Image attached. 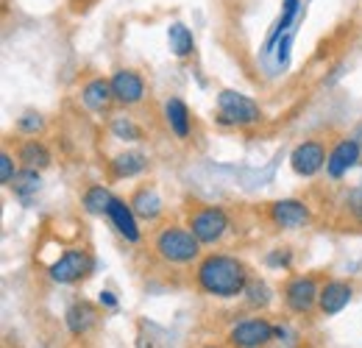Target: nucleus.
Instances as JSON below:
<instances>
[{
  "instance_id": "nucleus-20",
  "label": "nucleus",
  "mask_w": 362,
  "mask_h": 348,
  "mask_svg": "<svg viewBox=\"0 0 362 348\" xmlns=\"http://www.w3.org/2000/svg\"><path fill=\"white\" fill-rule=\"evenodd\" d=\"M112 201H115V195H112L109 187H103V184H90V187L81 192V207H84L90 215H95V218H106Z\"/></svg>"
},
{
  "instance_id": "nucleus-2",
  "label": "nucleus",
  "mask_w": 362,
  "mask_h": 348,
  "mask_svg": "<svg viewBox=\"0 0 362 348\" xmlns=\"http://www.w3.org/2000/svg\"><path fill=\"white\" fill-rule=\"evenodd\" d=\"M153 257L165 265H195L201 260V240L179 223H165L156 228L153 240H151Z\"/></svg>"
},
{
  "instance_id": "nucleus-19",
  "label": "nucleus",
  "mask_w": 362,
  "mask_h": 348,
  "mask_svg": "<svg viewBox=\"0 0 362 348\" xmlns=\"http://www.w3.org/2000/svg\"><path fill=\"white\" fill-rule=\"evenodd\" d=\"M98 309L90 301H76V304L67 306V315H64V323L70 329V335H87L98 326Z\"/></svg>"
},
{
  "instance_id": "nucleus-30",
  "label": "nucleus",
  "mask_w": 362,
  "mask_h": 348,
  "mask_svg": "<svg viewBox=\"0 0 362 348\" xmlns=\"http://www.w3.org/2000/svg\"><path fill=\"white\" fill-rule=\"evenodd\" d=\"M98 301H100V306H106V309H115V306H117V298H115V293H109V290H103V293L98 296Z\"/></svg>"
},
{
  "instance_id": "nucleus-18",
  "label": "nucleus",
  "mask_w": 362,
  "mask_h": 348,
  "mask_svg": "<svg viewBox=\"0 0 362 348\" xmlns=\"http://www.w3.org/2000/svg\"><path fill=\"white\" fill-rule=\"evenodd\" d=\"M17 159L23 168H31V170H45L53 165V153L42 139L37 137H25L20 145H17Z\"/></svg>"
},
{
  "instance_id": "nucleus-1",
  "label": "nucleus",
  "mask_w": 362,
  "mask_h": 348,
  "mask_svg": "<svg viewBox=\"0 0 362 348\" xmlns=\"http://www.w3.org/2000/svg\"><path fill=\"white\" fill-rule=\"evenodd\" d=\"M254 273H251V265L234 254H221V251H212L206 257L195 262V290L209 296V298H240L245 296L248 284H251Z\"/></svg>"
},
{
  "instance_id": "nucleus-27",
  "label": "nucleus",
  "mask_w": 362,
  "mask_h": 348,
  "mask_svg": "<svg viewBox=\"0 0 362 348\" xmlns=\"http://www.w3.org/2000/svg\"><path fill=\"white\" fill-rule=\"evenodd\" d=\"M42 126H45V120H42V115H37V112H25V115L17 120V131L25 134V137H34Z\"/></svg>"
},
{
  "instance_id": "nucleus-4",
  "label": "nucleus",
  "mask_w": 362,
  "mask_h": 348,
  "mask_svg": "<svg viewBox=\"0 0 362 348\" xmlns=\"http://www.w3.org/2000/svg\"><path fill=\"white\" fill-rule=\"evenodd\" d=\"M262 109L254 98L237 92V89H221L218 92V123L231 129H248L262 123Z\"/></svg>"
},
{
  "instance_id": "nucleus-25",
  "label": "nucleus",
  "mask_w": 362,
  "mask_h": 348,
  "mask_svg": "<svg viewBox=\"0 0 362 348\" xmlns=\"http://www.w3.org/2000/svg\"><path fill=\"white\" fill-rule=\"evenodd\" d=\"M23 170V165H20V159L17 156H11V151H0V184L3 187H11V181L17 178V173Z\"/></svg>"
},
{
  "instance_id": "nucleus-11",
  "label": "nucleus",
  "mask_w": 362,
  "mask_h": 348,
  "mask_svg": "<svg viewBox=\"0 0 362 348\" xmlns=\"http://www.w3.org/2000/svg\"><path fill=\"white\" fill-rule=\"evenodd\" d=\"M360 156H362V148L354 137H343V139H337V142L329 148L326 175H329L332 181H340L351 168L360 165Z\"/></svg>"
},
{
  "instance_id": "nucleus-17",
  "label": "nucleus",
  "mask_w": 362,
  "mask_h": 348,
  "mask_svg": "<svg viewBox=\"0 0 362 348\" xmlns=\"http://www.w3.org/2000/svg\"><path fill=\"white\" fill-rule=\"evenodd\" d=\"M129 204H132V209L136 212V218L145 220V223H153V220L162 218V198H159V192L151 184H139L134 192H132Z\"/></svg>"
},
{
  "instance_id": "nucleus-16",
  "label": "nucleus",
  "mask_w": 362,
  "mask_h": 348,
  "mask_svg": "<svg viewBox=\"0 0 362 348\" xmlns=\"http://www.w3.org/2000/svg\"><path fill=\"white\" fill-rule=\"evenodd\" d=\"M162 115H165V123H168V129H170V134L176 139H181V142L189 139V134H192V117H189V106L181 98H168L165 106H162Z\"/></svg>"
},
{
  "instance_id": "nucleus-14",
  "label": "nucleus",
  "mask_w": 362,
  "mask_h": 348,
  "mask_svg": "<svg viewBox=\"0 0 362 348\" xmlns=\"http://www.w3.org/2000/svg\"><path fill=\"white\" fill-rule=\"evenodd\" d=\"M106 220L115 226V231L126 240V243H139L142 240V231H139V218H136V212L132 209V204L126 201V198H117L115 195V201H112V207H109V212H106Z\"/></svg>"
},
{
  "instance_id": "nucleus-28",
  "label": "nucleus",
  "mask_w": 362,
  "mask_h": 348,
  "mask_svg": "<svg viewBox=\"0 0 362 348\" xmlns=\"http://www.w3.org/2000/svg\"><path fill=\"white\" fill-rule=\"evenodd\" d=\"M346 207H349V215H351V220L362 226V184H360V187H354V190L349 192Z\"/></svg>"
},
{
  "instance_id": "nucleus-5",
  "label": "nucleus",
  "mask_w": 362,
  "mask_h": 348,
  "mask_svg": "<svg viewBox=\"0 0 362 348\" xmlns=\"http://www.w3.org/2000/svg\"><path fill=\"white\" fill-rule=\"evenodd\" d=\"M320 284H323V279L317 273H293V276H287V282L281 284L284 306L293 315H310L313 309H317Z\"/></svg>"
},
{
  "instance_id": "nucleus-31",
  "label": "nucleus",
  "mask_w": 362,
  "mask_h": 348,
  "mask_svg": "<svg viewBox=\"0 0 362 348\" xmlns=\"http://www.w3.org/2000/svg\"><path fill=\"white\" fill-rule=\"evenodd\" d=\"M198 348H223V346H218V343H204V346H198Z\"/></svg>"
},
{
  "instance_id": "nucleus-9",
  "label": "nucleus",
  "mask_w": 362,
  "mask_h": 348,
  "mask_svg": "<svg viewBox=\"0 0 362 348\" xmlns=\"http://www.w3.org/2000/svg\"><path fill=\"white\" fill-rule=\"evenodd\" d=\"M326 159H329V145L323 139H304L293 148L290 153V168L293 173L301 175V178H315L317 173L326 170Z\"/></svg>"
},
{
  "instance_id": "nucleus-23",
  "label": "nucleus",
  "mask_w": 362,
  "mask_h": 348,
  "mask_svg": "<svg viewBox=\"0 0 362 348\" xmlns=\"http://www.w3.org/2000/svg\"><path fill=\"white\" fill-rule=\"evenodd\" d=\"M40 173L42 170H31V168H23L20 173H17V178L11 181V192L17 195V198H31L37 190H40V184H42V178H40Z\"/></svg>"
},
{
  "instance_id": "nucleus-29",
  "label": "nucleus",
  "mask_w": 362,
  "mask_h": 348,
  "mask_svg": "<svg viewBox=\"0 0 362 348\" xmlns=\"http://www.w3.org/2000/svg\"><path fill=\"white\" fill-rule=\"evenodd\" d=\"M268 262H271L273 267H276V265H281L284 270H290V257H287V254H281V251H276V254H271V257H268Z\"/></svg>"
},
{
  "instance_id": "nucleus-6",
  "label": "nucleus",
  "mask_w": 362,
  "mask_h": 348,
  "mask_svg": "<svg viewBox=\"0 0 362 348\" xmlns=\"http://www.w3.org/2000/svg\"><path fill=\"white\" fill-rule=\"evenodd\" d=\"M95 267V260L87 248H67L53 262H47V276L56 284H78L84 282Z\"/></svg>"
},
{
  "instance_id": "nucleus-13",
  "label": "nucleus",
  "mask_w": 362,
  "mask_h": 348,
  "mask_svg": "<svg viewBox=\"0 0 362 348\" xmlns=\"http://www.w3.org/2000/svg\"><path fill=\"white\" fill-rule=\"evenodd\" d=\"M78 98H81V106H84L87 112H92V115H106V112L112 109V103H115L112 81L103 79V76H92V79H87V81L81 84Z\"/></svg>"
},
{
  "instance_id": "nucleus-7",
  "label": "nucleus",
  "mask_w": 362,
  "mask_h": 348,
  "mask_svg": "<svg viewBox=\"0 0 362 348\" xmlns=\"http://www.w3.org/2000/svg\"><path fill=\"white\" fill-rule=\"evenodd\" d=\"M273 337H279V326H273L268 318H243L237 320L226 335L228 348H268Z\"/></svg>"
},
{
  "instance_id": "nucleus-24",
  "label": "nucleus",
  "mask_w": 362,
  "mask_h": 348,
  "mask_svg": "<svg viewBox=\"0 0 362 348\" xmlns=\"http://www.w3.org/2000/svg\"><path fill=\"white\" fill-rule=\"evenodd\" d=\"M296 14H298V0H284V11H281V17H279V25L273 28V34L268 37V42H265V50H273V47H276L279 37L287 34V28L293 25Z\"/></svg>"
},
{
  "instance_id": "nucleus-22",
  "label": "nucleus",
  "mask_w": 362,
  "mask_h": 348,
  "mask_svg": "<svg viewBox=\"0 0 362 348\" xmlns=\"http://www.w3.org/2000/svg\"><path fill=\"white\" fill-rule=\"evenodd\" d=\"M109 134L117 137V139H123V142H139V139L148 137L145 129L136 123L134 117H129V115H117V117H112V120H109Z\"/></svg>"
},
{
  "instance_id": "nucleus-26",
  "label": "nucleus",
  "mask_w": 362,
  "mask_h": 348,
  "mask_svg": "<svg viewBox=\"0 0 362 348\" xmlns=\"http://www.w3.org/2000/svg\"><path fill=\"white\" fill-rule=\"evenodd\" d=\"M245 298H248L251 306H268L271 304V290H268V284L262 279H251V284L245 290Z\"/></svg>"
},
{
  "instance_id": "nucleus-12",
  "label": "nucleus",
  "mask_w": 362,
  "mask_h": 348,
  "mask_svg": "<svg viewBox=\"0 0 362 348\" xmlns=\"http://www.w3.org/2000/svg\"><path fill=\"white\" fill-rule=\"evenodd\" d=\"M354 298V284L349 279H323L320 296H317V312L323 318H332L343 312Z\"/></svg>"
},
{
  "instance_id": "nucleus-21",
  "label": "nucleus",
  "mask_w": 362,
  "mask_h": 348,
  "mask_svg": "<svg viewBox=\"0 0 362 348\" xmlns=\"http://www.w3.org/2000/svg\"><path fill=\"white\" fill-rule=\"evenodd\" d=\"M168 42H170V53L179 56V59H187V56L195 53V37H192V31L184 23H170Z\"/></svg>"
},
{
  "instance_id": "nucleus-8",
  "label": "nucleus",
  "mask_w": 362,
  "mask_h": 348,
  "mask_svg": "<svg viewBox=\"0 0 362 348\" xmlns=\"http://www.w3.org/2000/svg\"><path fill=\"white\" fill-rule=\"evenodd\" d=\"M265 215H268V223H273V228H279V231H296V228H307L313 223V209L298 198L271 201Z\"/></svg>"
},
{
  "instance_id": "nucleus-32",
  "label": "nucleus",
  "mask_w": 362,
  "mask_h": 348,
  "mask_svg": "<svg viewBox=\"0 0 362 348\" xmlns=\"http://www.w3.org/2000/svg\"><path fill=\"white\" fill-rule=\"evenodd\" d=\"M304 348H310V346H304Z\"/></svg>"
},
{
  "instance_id": "nucleus-3",
  "label": "nucleus",
  "mask_w": 362,
  "mask_h": 348,
  "mask_svg": "<svg viewBox=\"0 0 362 348\" xmlns=\"http://www.w3.org/2000/svg\"><path fill=\"white\" fill-rule=\"evenodd\" d=\"M187 228L201 240V245H215L226 237L231 218L223 207L215 204H189L187 209Z\"/></svg>"
},
{
  "instance_id": "nucleus-10",
  "label": "nucleus",
  "mask_w": 362,
  "mask_h": 348,
  "mask_svg": "<svg viewBox=\"0 0 362 348\" xmlns=\"http://www.w3.org/2000/svg\"><path fill=\"white\" fill-rule=\"evenodd\" d=\"M112 81V92H115V103L129 109V106H139L148 95V84L142 79V73H136L132 67H120L109 76Z\"/></svg>"
},
{
  "instance_id": "nucleus-15",
  "label": "nucleus",
  "mask_w": 362,
  "mask_h": 348,
  "mask_svg": "<svg viewBox=\"0 0 362 348\" xmlns=\"http://www.w3.org/2000/svg\"><path fill=\"white\" fill-rule=\"evenodd\" d=\"M148 168H151V162H148V156H145L142 151H120V153H115V156L109 159L106 173H109L112 181H123V178H136V175H142Z\"/></svg>"
}]
</instances>
